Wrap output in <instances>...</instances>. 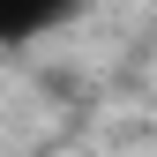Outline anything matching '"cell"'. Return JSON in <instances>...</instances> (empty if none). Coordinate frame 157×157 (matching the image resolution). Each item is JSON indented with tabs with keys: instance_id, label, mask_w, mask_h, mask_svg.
<instances>
[{
	"instance_id": "cell-1",
	"label": "cell",
	"mask_w": 157,
	"mask_h": 157,
	"mask_svg": "<svg viewBox=\"0 0 157 157\" xmlns=\"http://www.w3.org/2000/svg\"><path fill=\"white\" fill-rule=\"evenodd\" d=\"M75 15V0H0V45H30V37L60 30Z\"/></svg>"
}]
</instances>
